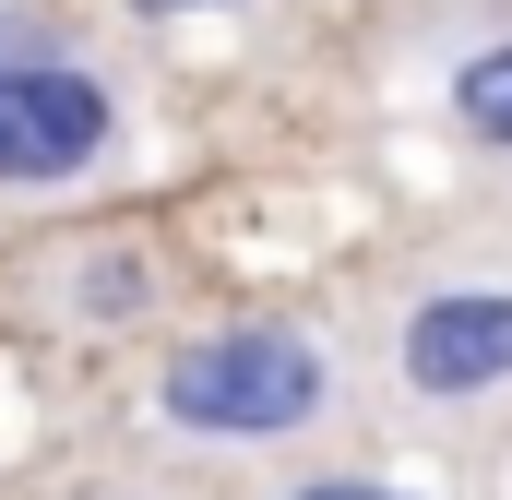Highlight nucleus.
Masks as SVG:
<instances>
[{"instance_id": "f257e3e1", "label": "nucleus", "mask_w": 512, "mask_h": 500, "mask_svg": "<svg viewBox=\"0 0 512 500\" xmlns=\"http://www.w3.org/2000/svg\"><path fill=\"white\" fill-rule=\"evenodd\" d=\"M322 346L298 322H227V334H191L167 370H155V405L191 429V441H286L322 417Z\"/></svg>"}, {"instance_id": "423d86ee", "label": "nucleus", "mask_w": 512, "mask_h": 500, "mask_svg": "<svg viewBox=\"0 0 512 500\" xmlns=\"http://www.w3.org/2000/svg\"><path fill=\"white\" fill-rule=\"evenodd\" d=\"M298 500H405V489H358V477H334V489H298Z\"/></svg>"}, {"instance_id": "f03ea898", "label": "nucleus", "mask_w": 512, "mask_h": 500, "mask_svg": "<svg viewBox=\"0 0 512 500\" xmlns=\"http://www.w3.org/2000/svg\"><path fill=\"white\" fill-rule=\"evenodd\" d=\"M108 84L72 72V60H36V72H0V179L12 191H48V179H84L108 155Z\"/></svg>"}, {"instance_id": "0eeeda50", "label": "nucleus", "mask_w": 512, "mask_h": 500, "mask_svg": "<svg viewBox=\"0 0 512 500\" xmlns=\"http://www.w3.org/2000/svg\"><path fill=\"white\" fill-rule=\"evenodd\" d=\"M131 12H155V24H167V12H227V0H131Z\"/></svg>"}, {"instance_id": "39448f33", "label": "nucleus", "mask_w": 512, "mask_h": 500, "mask_svg": "<svg viewBox=\"0 0 512 500\" xmlns=\"http://www.w3.org/2000/svg\"><path fill=\"white\" fill-rule=\"evenodd\" d=\"M36 48H48V36H36L24 12H0V72H36Z\"/></svg>"}, {"instance_id": "20e7f679", "label": "nucleus", "mask_w": 512, "mask_h": 500, "mask_svg": "<svg viewBox=\"0 0 512 500\" xmlns=\"http://www.w3.org/2000/svg\"><path fill=\"white\" fill-rule=\"evenodd\" d=\"M453 120H465V143L512 155V36H501V48H477V60L453 72Z\"/></svg>"}, {"instance_id": "7ed1b4c3", "label": "nucleus", "mask_w": 512, "mask_h": 500, "mask_svg": "<svg viewBox=\"0 0 512 500\" xmlns=\"http://www.w3.org/2000/svg\"><path fill=\"white\" fill-rule=\"evenodd\" d=\"M393 370L417 381L429 405L501 393L512 381V286H441V298H417L405 334H393Z\"/></svg>"}]
</instances>
